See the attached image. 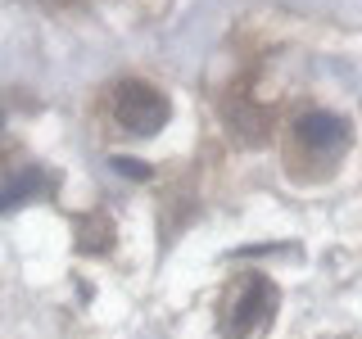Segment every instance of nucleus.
<instances>
[{
	"instance_id": "2",
	"label": "nucleus",
	"mask_w": 362,
	"mask_h": 339,
	"mask_svg": "<svg viewBox=\"0 0 362 339\" xmlns=\"http://www.w3.org/2000/svg\"><path fill=\"white\" fill-rule=\"evenodd\" d=\"M276 312V290H272L267 276H249L235 285L231 299V339H245L249 331H263Z\"/></svg>"
},
{
	"instance_id": "5",
	"label": "nucleus",
	"mask_w": 362,
	"mask_h": 339,
	"mask_svg": "<svg viewBox=\"0 0 362 339\" xmlns=\"http://www.w3.org/2000/svg\"><path fill=\"white\" fill-rule=\"evenodd\" d=\"M113 167H118V172H127V177H150V167H145V163H132V158H113Z\"/></svg>"
},
{
	"instance_id": "3",
	"label": "nucleus",
	"mask_w": 362,
	"mask_h": 339,
	"mask_svg": "<svg viewBox=\"0 0 362 339\" xmlns=\"http://www.w3.org/2000/svg\"><path fill=\"white\" fill-rule=\"evenodd\" d=\"M299 141L313 145V150H339V145H349V122L335 118V113H326V109L303 113L299 118Z\"/></svg>"
},
{
	"instance_id": "1",
	"label": "nucleus",
	"mask_w": 362,
	"mask_h": 339,
	"mask_svg": "<svg viewBox=\"0 0 362 339\" xmlns=\"http://www.w3.org/2000/svg\"><path fill=\"white\" fill-rule=\"evenodd\" d=\"M113 118L136 136H150L168 122V100L150 82L127 77V82H118V90H113Z\"/></svg>"
},
{
	"instance_id": "4",
	"label": "nucleus",
	"mask_w": 362,
	"mask_h": 339,
	"mask_svg": "<svg viewBox=\"0 0 362 339\" xmlns=\"http://www.w3.org/2000/svg\"><path fill=\"white\" fill-rule=\"evenodd\" d=\"M41 181H45L41 172H18L5 190H0V213H9V208H18V203H28L32 195H41Z\"/></svg>"
}]
</instances>
